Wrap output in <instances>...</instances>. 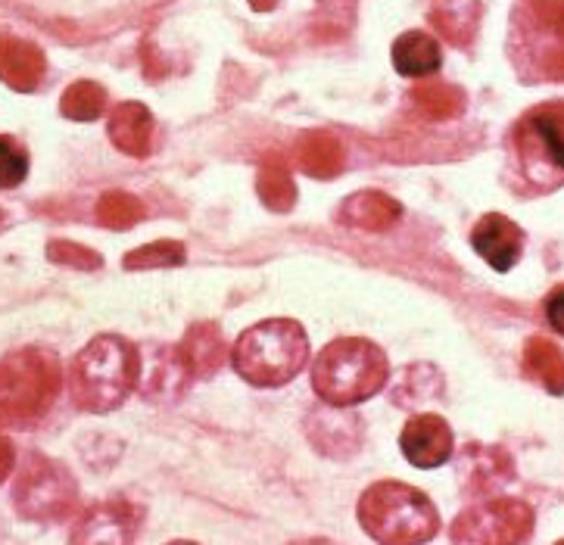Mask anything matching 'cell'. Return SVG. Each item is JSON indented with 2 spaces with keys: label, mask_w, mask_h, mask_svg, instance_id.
Segmentation results:
<instances>
[{
  "label": "cell",
  "mask_w": 564,
  "mask_h": 545,
  "mask_svg": "<svg viewBox=\"0 0 564 545\" xmlns=\"http://www.w3.org/2000/svg\"><path fill=\"white\" fill-rule=\"evenodd\" d=\"M138 378H141L138 349L112 334L94 337L69 368L75 405L94 415L119 408L138 386Z\"/></svg>",
  "instance_id": "6da1fadb"
},
{
  "label": "cell",
  "mask_w": 564,
  "mask_h": 545,
  "mask_svg": "<svg viewBox=\"0 0 564 545\" xmlns=\"http://www.w3.org/2000/svg\"><path fill=\"white\" fill-rule=\"evenodd\" d=\"M390 378V364L378 344L362 337H340L328 344L312 368V386L318 400L334 408L371 400Z\"/></svg>",
  "instance_id": "7a4b0ae2"
},
{
  "label": "cell",
  "mask_w": 564,
  "mask_h": 545,
  "mask_svg": "<svg viewBox=\"0 0 564 545\" xmlns=\"http://www.w3.org/2000/svg\"><path fill=\"white\" fill-rule=\"evenodd\" d=\"M310 359V337L293 318H269L237 337L231 349L235 371L253 386H284Z\"/></svg>",
  "instance_id": "3957f363"
},
{
  "label": "cell",
  "mask_w": 564,
  "mask_h": 545,
  "mask_svg": "<svg viewBox=\"0 0 564 545\" xmlns=\"http://www.w3.org/2000/svg\"><path fill=\"white\" fill-rule=\"evenodd\" d=\"M359 524L378 543L409 545L434 539L440 530V514L434 502L409 483L381 480L368 487L359 499Z\"/></svg>",
  "instance_id": "277c9868"
},
{
  "label": "cell",
  "mask_w": 564,
  "mask_h": 545,
  "mask_svg": "<svg viewBox=\"0 0 564 545\" xmlns=\"http://www.w3.org/2000/svg\"><path fill=\"white\" fill-rule=\"evenodd\" d=\"M63 371L54 352L19 349L0 362V427H32L59 393Z\"/></svg>",
  "instance_id": "5b68a950"
},
{
  "label": "cell",
  "mask_w": 564,
  "mask_h": 545,
  "mask_svg": "<svg viewBox=\"0 0 564 545\" xmlns=\"http://www.w3.org/2000/svg\"><path fill=\"white\" fill-rule=\"evenodd\" d=\"M75 502V483L66 468L32 455L17 483V511L29 521H56Z\"/></svg>",
  "instance_id": "8992f818"
},
{
  "label": "cell",
  "mask_w": 564,
  "mask_h": 545,
  "mask_svg": "<svg viewBox=\"0 0 564 545\" xmlns=\"http://www.w3.org/2000/svg\"><path fill=\"white\" fill-rule=\"evenodd\" d=\"M533 533V511L521 499H492L468 509L453 527L455 543H524Z\"/></svg>",
  "instance_id": "52a82bcc"
},
{
  "label": "cell",
  "mask_w": 564,
  "mask_h": 545,
  "mask_svg": "<svg viewBox=\"0 0 564 545\" xmlns=\"http://www.w3.org/2000/svg\"><path fill=\"white\" fill-rule=\"evenodd\" d=\"M518 146L530 172L549 165L564 175V103H546L528 112L518 126Z\"/></svg>",
  "instance_id": "ba28073f"
},
{
  "label": "cell",
  "mask_w": 564,
  "mask_h": 545,
  "mask_svg": "<svg viewBox=\"0 0 564 545\" xmlns=\"http://www.w3.org/2000/svg\"><path fill=\"white\" fill-rule=\"evenodd\" d=\"M536 69L564 81V0H524Z\"/></svg>",
  "instance_id": "9c48e42d"
},
{
  "label": "cell",
  "mask_w": 564,
  "mask_h": 545,
  "mask_svg": "<svg viewBox=\"0 0 564 545\" xmlns=\"http://www.w3.org/2000/svg\"><path fill=\"white\" fill-rule=\"evenodd\" d=\"M400 449L405 461L421 471L440 468L453 455V430L440 415H419L402 427Z\"/></svg>",
  "instance_id": "30bf717a"
},
{
  "label": "cell",
  "mask_w": 564,
  "mask_h": 545,
  "mask_svg": "<svg viewBox=\"0 0 564 545\" xmlns=\"http://www.w3.org/2000/svg\"><path fill=\"white\" fill-rule=\"evenodd\" d=\"M471 247L490 269L511 272L521 259V250H524V231L511 218L490 212L474 225Z\"/></svg>",
  "instance_id": "8fae6325"
},
{
  "label": "cell",
  "mask_w": 564,
  "mask_h": 545,
  "mask_svg": "<svg viewBox=\"0 0 564 545\" xmlns=\"http://www.w3.org/2000/svg\"><path fill=\"white\" fill-rule=\"evenodd\" d=\"M44 54L41 47L22 41V37H0V81L13 91H35L44 78Z\"/></svg>",
  "instance_id": "7c38bea8"
},
{
  "label": "cell",
  "mask_w": 564,
  "mask_h": 545,
  "mask_svg": "<svg viewBox=\"0 0 564 545\" xmlns=\"http://www.w3.org/2000/svg\"><path fill=\"white\" fill-rule=\"evenodd\" d=\"M107 131H110L112 144L126 156L144 160L153 150V116L144 103H119L112 109Z\"/></svg>",
  "instance_id": "4fadbf2b"
},
{
  "label": "cell",
  "mask_w": 564,
  "mask_h": 545,
  "mask_svg": "<svg viewBox=\"0 0 564 545\" xmlns=\"http://www.w3.org/2000/svg\"><path fill=\"white\" fill-rule=\"evenodd\" d=\"M400 200H393L383 190H359V194L346 197V203L340 206V221L349 228H362V231H387L400 221Z\"/></svg>",
  "instance_id": "5bb4252c"
},
{
  "label": "cell",
  "mask_w": 564,
  "mask_h": 545,
  "mask_svg": "<svg viewBox=\"0 0 564 545\" xmlns=\"http://www.w3.org/2000/svg\"><path fill=\"white\" fill-rule=\"evenodd\" d=\"M178 356H182L194 378H213L225 362V356H228V346H225L219 327L213 321H203V325H194L184 334Z\"/></svg>",
  "instance_id": "9a60e30c"
},
{
  "label": "cell",
  "mask_w": 564,
  "mask_h": 545,
  "mask_svg": "<svg viewBox=\"0 0 564 545\" xmlns=\"http://www.w3.org/2000/svg\"><path fill=\"white\" fill-rule=\"evenodd\" d=\"M296 160L300 168L312 175V178H334L340 175L346 163L344 144L330 134V131H306L296 144Z\"/></svg>",
  "instance_id": "2e32d148"
},
{
  "label": "cell",
  "mask_w": 564,
  "mask_h": 545,
  "mask_svg": "<svg viewBox=\"0 0 564 545\" xmlns=\"http://www.w3.org/2000/svg\"><path fill=\"white\" fill-rule=\"evenodd\" d=\"M100 530H110V543H126L138 530V511L126 505V502H107L82 521V527L75 530V543H97Z\"/></svg>",
  "instance_id": "e0dca14e"
},
{
  "label": "cell",
  "mask_w": 564,
  "mask_h": 545,
  "mask_svg": "<svg viewBox=\"0 0 564 545\" xmlns=\"http://www.w3.org/2000/svg\"><path fill=\"white\" fill-rule=\"evenodd\" d=\"M443 63L440 44L427 32H405L393 41V66L400 75H434Z\"/></svg>",
  "instance_id": "ac0fdd59"
},
{
  "label": "cell",
  "mask_w": 564,
  "mask_h": 545,
  "mask_svg": "<svg viewBox=\"0 0 564 545\" xmlns=\"http://www.w3.org/2000/svg\"><path fill=\"white\" fill-rule=\"evenodd\" d=\"M256 190H259V200L265 203L272 212H291L293 209L296 184H293V175L288 172V165H284V160L278 153H269L262 160V165H259Z\"/></svg>",
  "instance_id": "d6986e66"
},
{
  "label": "cell",
  "mask_w": 564,
  "mask_h": 545,
  "mask_svg": "<svg viewBox=\"0 0 564 545\" xmlns=\"http://www.w3.org/2000/svg\"><path fill=\"white\" fill-rule=\"evenodd\" d=\"M524 368L552 396L564 393V352L546 337H530L524 346Z\"/></svg>",
  "instance_id": "ffe728a7"
},
{
  "label": "cell",
  "mask_w": 564,
  "mask_h": 545,
  "mask_svg": "<svg viewBox=\"0 0 564 545\" xmlns=\"http://www.w3.org/2000/svg\"><path fill=\"white\" fill-rule=\"evenodd\" d=\"M412 100L419 103V109L424 116L437 119V122H449L455 116H462L465 109V91L455 88V85H446V81H427V85H419L412 91Z\"/></svg>",
  "instance_id": "44dd1931"
},
{
  "label": "cell",
  "mask_w": 564,
  "mask_h": 545,
  "mask_svg": "<svg viewBox=\"0 0 564 545\" xmlns=\"http://www.w3.org/2000/svg\"><path fill=\"white\" fill-rule=\"evenodd\" d=\"M468 0H437L434 10H431V22L440 29V35L453 44H468L477 29V13H462Z\"/></svg>",
  "instance_id": "7402d4cb"
},
{
  "label": "cell",
  "mask_w": 564,
  "mask_h": 545,
  "mask_svg": "<svg viewBox=\"0 0 564 545\" xmlns=\"http://www.w3.org/2000/svg\"><path fill=\"white\" fill-rule=\"evenodd\" d=\"M107 107V91L94 81H75L69 91L63 94V116L73 122H91Z\"/></svg>",
  "instance_id": "603a6c76"
},
{
  "label": "cell",
  "mask_w": 564,
  "mask_h": 545,
  "mask_svg": "<svg viewBox=\"0 0 564 545\" xmlns=\"http://www.w3.org/2000/svg\"><path fill=\"white\" fill-rule=\"evenodd\" d=\"M184 243L178 240H156V243H147L141 250L126 255V269L131 272H150V269H178L184 265Z\"/></svg>",
  "instance_id": "cb8c5ba5"
},
{
  "label": "cell",
  "mask_w": 564,
  "mask_h": 545,
  "mask_svg": "<svg viewBox=\"0 0 564 545\" xmlns=\"http://www.w3.org/2000/svg\"><path fill=\"white\" fill-rule=\"evenodd\" d=\"M97 218L107 228L126 231V228H134L144 218V203L138 200V197H131V194L112 190V194H104L100 203H97Z\"/></svg>",
  "instance_id": "d4e9b609"
},
{
  "label": "cell",
  "mask_w": 564,
  "mask_h": 545,
  "mask_svg": "<svg viewBox=\"0 0 564 545\" xmlns=\"http://www.w3.org/2000/svg\"><path fill=\"white\" fill-rule=\"evenodd\" d=\"M29 175V153L17 138L0 134V187H17Z\"/></svg>",
  "instance_id": "484cf974"
},
{
  "label": "cell",
  "mask_w": 564,
  "mask_h": 545,
  "mask_svg": "<svg viewBox=\"0 0 564 545\" xmlns=\"http://www.w3.org/2000/svg\"><path fill=\"white\" fill-rule=\"evenodd\" d=\"M47 255L51 262H59V265H73V269H100V255L88 250V247H78V243H69V240H54L47 247Z\"/></svg>",
  "instance_id": "4316f807"
},
{
  "label": "cell",
  "mask_w": 564,
  "mask_h": 545,
  "mask_svg": "<svg viewBox=\"0 0 564 545\" xmlns=\"http://www.w3.org/2000/svg\"><path fill=\"white\" fill-rule=\"evenodd\" d=\"M546 318L549 325L555 327L564 337V284H558V287L546 296Z\"/></svg>",
  "instance_id": "83f0119b"
},
{
  "label": "cell",
  "mask_w": 564,
  "mask_h": 545,
  "mask_svg": "<svg viewBox=\"0 0 564 545\" xmlns=\"http://www.w3.org/2000/svg\"><path fill=\"white\" fill-rule=\"evenodd\" d=\"M13 461H17V453H13L10 439H3V436H0V483L7 480V473L13 471Z\"/></svg>",
  "instance_id": "f1b7e54d"
},
{
  "label": "cell",
  "mask_w": 564,
  "mask_h": 545,
  "mask_svg": "<svg viewBox=\"0 0 564 545\" xmlns=\"http://www.w3.org/2000/svg\"><path fill=\"white\" fill-rule=\"evenodd\" d=\"M274 3H278V0H250V7H253V10H262V13L272 10Z\"/></svg>",
  "instance_id": "f546056e"
}]
</instances>
